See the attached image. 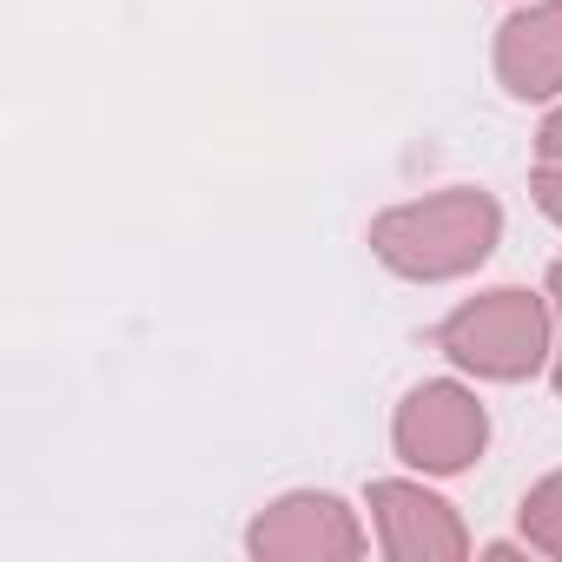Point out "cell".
I'll return each mask as SVG.
<instances>
[{"mask_svg":"<svg viewBox=\"0 0 562 562\" xmlns=\"http://www.w3.org/2000/svg\"><path fill=\"white\" fill-rule=\"evenodd\" d=\"M503 238V205L483 186H450L371 218V245L404 278H463Z\"/></svg>","mask_w":562,"mask_h":562,"instance_id":"6da1fadb","label":"cell"},{"mask_svg":"<svg viewBox=\"0 0 562 562\" xmlns=\"http://www.w3.org/2000/svg\"><path fill=\"white\" fill-rule=\"evenodd\" d=\"M437 345L476 378H496V384L536 378L549 358V305L522 285H496V292L457 305L437 325Z\"/></svg>","mask_w":562,"mask_h":562,"instance_id":"7a4b0ae2","label":"cell"},{"mask_svg":"<svg viewBox=\"0 0 562 562\" xmlns=\"http://www.w3.org/2000/svg\"><path fill=\"white\" fill-rule=\"evenodd\" d=\"M391 437H397V457H404V463L450 476V470H470V463L483 457L490 417H483V404H476L463 384H417V391L397 404Z\"/></svg>","mask_w":562,"mask_h":562,"instance_id":"3957f363","label":"cell"},{"mask_svg":"<svg viewBox=\"0 0 562 562\" xmlns=\"http://www.w3.org/2000/svg\"><path fill=\"white\" fill-rule=\"evenodd\" d=\"M245 549L258 562H331V555H364V529H358V516L338 496L305 490V496L271 503L251 522Z\"/></svg>","mask_w":562,"mask_h":562,"instance_id":"277c9868","label":"cell"},{"mask_svg":"<svg viewBox=\"0 0 562 562\" xmlns=\"http://www.w3.org/2000/svg\"><path fill=\"white\" fill-rule=\"evenodd\" d=\"M371 522H378L384 555H397V562H457L470 549L450 503L417 483H391V476L371 483Z\"/></svg>","mask_w":562,"mask_h":562,"instance_id":"5b68a950","label":"cell"},{"mask_svg":"<svg viewBox=\"0 0 562 562\" xmlns=\"http://www.w3.org/2000/svg\"><path fill=\"white\" fill-rule=\"evenodd\" d=\"M496 74L516 100H549L562 93V0L522 8L496 34Z\"/></svg>","mask_w":562,"mask_h":562,"instance_id":"8992f818","label":"cell"},{"mask_svg":"<svg viewBox=\"0 0 562 562\" xmlns=\"http://www.w3.org/2000/svg\"><path fill=\"white\" fill-rule=\"evenodd\" d=\"M522 536H529L542 555H555V562H562V470H555V476H542V483L522 496Z\"/></svg>","mask_w":562,"mask_h":562,"instance_id":"52a82bcc","label":"cell"},{"mask_svg":"<svg viewBox=\"0 0 562 562\" xmlns=\"http://www.w3.org/2000/svg\"><path fill=\"white\" fill-rule=\"evenodd\" d=\"M536 205L562 225V159H542V172H536Z\"/></svg>","mask_w":562,"mask_h":562,"instance_id":"ba28073f","label":"cell"},{"mask_svg":"<svg viewBox=\"0 0 562 562\" xmlns=\"http://www.w3.org/2000/svg\"><path fill=\"white\" fill-rule=\"evenodd\" d=\"M536 146H542V159H562V106L542 120V133H536Z\"/></svg>","mask_w":562,"mask_h":562,"instance_id":"9c48e42d","label":"cell"},{"mask_svg":"<svg viewBox=\"0 0 562 562\" xmlns=\"http://www.w3.org/2000/svg\"><path fill=\"white\" fill-rule=\"evenodd\" d=\"M549 299H555V318H562V265L549 271ZM555 391H562V351H555Z\"/></svg>","mask_w":562,"mask_h":562,"instance_id":"30bf717a","label":"cell"}]
</instances>
